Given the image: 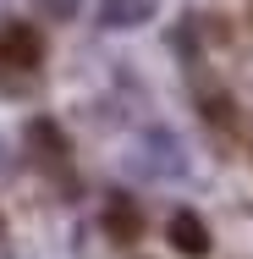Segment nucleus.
<instances>
[{
  "instance_id": "nucleus-1",
  "label": "nucleus",
  "mask_w": 253,
  "mask_h": 259,
  "mask_svg": "<svg viewBox=\"0 0 253 259\" xmlns=\"http://www.w3.org/2000/svg\"><path fill=\"white\" fill-rule=\"evenodd\" d=\"M39 61H44L39 28H28V22H6V28H0V66H6V72H33Z\"/></svg>"
},
{
  "instance_id": "nucleus-2",
  "label": "nucleus",
  "mask_w": 253,
  "mask_h": 259,
  "mask_svg": "<svg viewBox=\"0 0 253 259\" xmlns=\"http://www.w3.org/2000/svg\"><path fill=\"white\" fill-rule=\"evenodd\" d=\"M165 237H171L176 254H187V259H204V254H209V226H204L193 209H176L171 226H165Z\"/></svg>"
},
{
  "instance_id": "nucleus-3",
  "label": "nucleus",
  "mask_w": 253,
  "mask_h": 259,
  "mask_svg": "<svg viewBox=\"0 0 253 259\" xmlns=\"http://www.w3.org/2000/svg\"><path fill=\"white\" fill-rule=\"evenodd\" d=\"M105 232H110L116 243H138V232H143V215H138V204H132L127 193H116V199L105 204Z\"/></svg>"
},
{
  "instance_id": "nucleus-4",
  "label": "nucleus",
  "mask_w": 253,
  "mask_h": 259,
  "mask_svg": "<svg viewBox=\"0 0 253 259\" xmlns=\"http://www.w3.org/2000/svg\"><path fill=\"white\" fill-rule=\"evenodd\" d=\"M50 6H55V11H61V17H66V11H72V0H50Z\"/></svg>"
}]
</instances>
